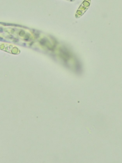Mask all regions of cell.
Returning <instances> with one entry per match:
<instances>
[{"label":"cell","mask_w":122,"mask_h":163,"mask_svg":"<svg viewBox=\"0 0 122 163\" xmlns=\"http://www.w3.org/2000/svg\"><path fill=\"white\" fill-rule=\"evenodd\" d=\"M67 1H69L70 2H74L75 1V0H67Z\"/></svg>","instance_id":"cell-2"},{"label":"cell","mask_w":122,"mask_h":163,"mask_svg":"<svg viewBox=\"0 0 122 163\" xmlns=\"http://www.w3.org/2000/svg\"><path fill=\"white\" fill-rule=\"evenodd\" d=\"M88 9V8H87V7H85V6L81 4V6H80L79 9H78L76 13V18H79L81 16H82Z\"/></svg>","instance_id":"cell-1"}]
</instances>
